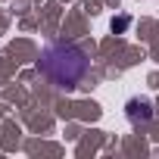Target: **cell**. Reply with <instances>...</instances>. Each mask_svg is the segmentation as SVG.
<instances>
[{"mask_svg": "<svg viewBox=\"0 0 159 159\" xmlns=\"http://www.w3.org/2000/svg\"><path fill=\"white\" fill-rule=\"evenodd\" d=\"M112 28H116V31H122V28H128V19H119V22H112Z\"/></svg>", "mask_w": 159, "mask_h": 159, "instance_id": "3", "label": "cell"}, {"mask_svg": "<svg viewBox=\"0 0 159 159\" xmlns=\"http://www.w3.org/2000/svg\"><path fill=\"white\" fill-rule=\"evenodd\" d=\"M125 109H128V119L131 122H150L153 119V103L150 100H137L134 97V100H128Z\"/></svg>", "mask_w": 159, "mask_h": 159, "instance_id": "2", "label": "cell"}, {"mask_svg": "<svg viewBox=\"0 0 159 159\" xmlns=\"http://www.w3.org/2000/svg\"><path fill=\"white\" fill-rule=\"evenodd\" d=\"M38 69L47 81L59 91H75L78 84L88 78L91 72V56L78 47V44H50L41 50Z\"/></svg>", "mask_w": 159, "mask_h": 159, "instance_id": "1", "label": "cell"}]
</instances>
